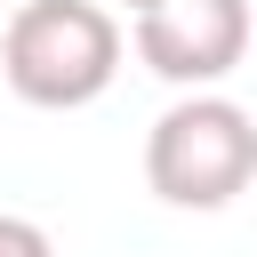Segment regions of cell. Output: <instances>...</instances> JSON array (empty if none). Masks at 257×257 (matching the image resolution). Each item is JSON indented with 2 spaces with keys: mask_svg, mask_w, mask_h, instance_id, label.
<instances>
[{
  "mask_svg": "<svg viewBox=\"0 0 257 257\" xmlns=\"http://www.w3.org/2000/svg\"><path fill=\"white\" fill-rule=\"evenodd\" d=\"M249 56V0H153L137 16V64L169 88H217Z\"/></svg>",
  "mask_w": 257,
  "mask_h": 257,
  "instance_id": "obj_3",
  "label": "cell"
},
{
  "mask_svg": "<svg viewBox=\"0 0 257 257\" xmlns=\"http://www.w3.org/2000/svg\"><path fill=\"white\" fill-rule=\"evenodd\" d=\"M120 72V24L96 0H24L0 32V80L32 112H80Z\"/></svg>",
  "mask_w": 257,
  "mask_h": 257,
  "instance_id": "obj_1",
  "label": "cell"
},
{
  "mask_svg": "<svg viewBox=\"0 0 257 257\" xmlns=\"http://www.w3.org/2000/svg\"><path fill=\"white\" fill-rule=\"evenodd\" d=\"M0 257H56V249L32 217H0Z\"/></svg>",
  "mask_w": 257,
  "mask_h": 257,
  "instance_id": "obj_4",
  "label": "cell"
},
{
  "mask_svg": "<svg viewBox=\"0 0 257 257\" xmlns=\"http://www.w3.org/2000/svg\"><path fill=\"white\" fill-rule=\"evenodd\" d=\"M145 8H153V0H128V16H145Z\"/></svg>",
  "mask_w": 257,
  "mask_h": 257,
  "instance_id": "obj_5",
  "label": "cell"
},
{
  "mask_svg": "<svg viewBox=\"0 0 257 257\" xmlns=\"http://www.w3.org/2000/svg\"><path fill=\"white\" fill-rule=\"evenodd\" d=\"M145 185L169 209H225L257 185V112L193 88L145 128Z\"/></svg>",
  "mask_w": 257,
  "mask_h": 257,
  "instance_id": "obj_2",
  "label": "cell"
}]
</instances>
